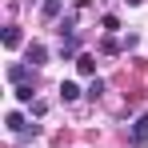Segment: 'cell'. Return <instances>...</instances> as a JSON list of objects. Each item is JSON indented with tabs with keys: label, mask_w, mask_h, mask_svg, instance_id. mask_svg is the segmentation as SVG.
<instances>
[{
	"label": "cell",
	"mask_w": 148,
	"mask_h": 148,
	"mask_svg": "<svg viewBox=\"0 0 148 148\" xmlns=\"http://www.w3.org/2000/svg\"><path fill=\"white\" fill-rule=\"evenodd\" d=\"M8 80L16 84V88H24V84H32V64H8Z\"/></svg>",
	"instance_id": "6da1fadb"
},
{
	"label": "cell",
	"mask_w": 148,
	"mask_h": 148,
	"mask_svg": "<svg viewBox=\"0 0 148 148\" xmlns=\"http://www.w3.org/2000/svg\"><path fill=\"white\" fill-rule=\"evenodd\" d=\"M128 140H132L136 148H144V144H148V112H144V116H136L132 132H128Z\"/></svg>",
	"instance_id": "7a4b0ae2"
},
{
	"label": "cell",
	"mask_w": 148,
	"mask_h": 148,
	"mask_svg": "<svg viewBox=\"0 0 148 148\" xmlns=\"http://www.w3.org/2000/svg\"><path fill=\"white\" fill-rule=\"evenodd\" d=\"M28 64H32V68H40V64H44V60H48V48H44V44H36V40H32V44H28Z\"/></svg>",
	"instance_id": "3957f363"
},
{
	"label": "cell",
	"mask_w": 148,
	"mask_h": 148,
	"mask_svg": "<svg viewBox=\"0 0 148 148\" xmlns=\"http://www.w3.org/2000/svg\"><path fill=\"white\" fill-rule=\"evenodd\" d=\"M4 124H8V132H16V136H24V132H28V124H24V116H20V112H8V116H4Z\"/></svg>",
	"instance_id": "277c9868"
},
{
	"label": "cell",
	"mask_w": 148,
	"mask_h": 148,
	"mask_svg": "<svg viewBox=\"0 0 148 148\" xmlns=\"http://www.w3.org/2000/svg\"><path fill=\"white\" fill-rule=\"evenodd\" d=\"M20 44H24L20 28H4V48H20Z\"/></svg>",
	"instance_id": "5b68a950"
},
{
	"label": "cell",
	"mask_w": 148,
	"mask_h": 148,
	"mask_svg": "<svg viewBox=\"0 0 148 148\" xmlns=\"http://www.w3.org/2000/svg\"><path fill=\"white\" fill-rule=\"evenodd\" d=\"M76 68H80V76H96V60L92 56H76Z\"/></svg>",
	"instance_id": "8992f818"
},
{
	"label": "cell",
	"mask_w": 148,
	"mask_h": 148,
	"mask_svg": "<svg viewBox=\"0 0 148 148\" xmlns=\"http://www.w3.org/2000/svg\"><path fill=\"white\" fill-rule=\"evenodd\" d=\"M60 8H64V0H44V20H56Z\"/></svg>",
	"instance_id": "52a82bcc"
},
{
	"label": "cell",
	"mask_w": 148,
	"mask_h": 148,
	"mask_svg": "<svg viewBox=\"0 0 148 148\" xmlns=\"http://www.w3.org/2000/svg\"><path fill=\"white\" fill-rule=\"evenodd\" d=\"M68 56H76V36L60 40V60H68Z\"/></svg>",
	"instance_id": "ba28073f"
},
{
	"label": "cell",
	"mask_w": 148,
	"mask_h": 148,
	"mask_svg": "<svg viewBox=\"0 0 148 148\" xmlns=\"http://www.w3.org/2000/svg\"><path fill=\"white\" fill-rule=\"evenodd\" d=\"M60 96H64V100H76V96H80V88H76L72 80H64V84H60Z\"/></svg>",
	"instance_id": "9c48e42d"
},
{
	"label": "cell",
	"mask_w": 148,
	"mask_h": 148,
	"mask_svg": "<svg viewBox=\"0 0 148 148\" xmlns=\"http://www.w3.org/2000/svg\"><path fill=\"white\" fill-rule=\"evenodd\" d=\"M100 24L108 28V32H116V28H120V20H116V16H112V12H108V16H104V20H100Z\"/></svg>",
	"instance_id": "30bf717a"
},
{
	"label": "cell",
	"mask_w": 148,
	"mask_h": 148,
	"mask_svg": "<svg viewBox=\"0 0 148 148\" xmlns=\"http://www.w3.org/2000/svg\"><path fill=\"white\" fill-rule=\"evenodd\" d=\"M16 100H24V104H28V100H32V84H24V88H16Z\"/></svg>",
	"instance_id": "8fae6325"
},
{
	"label": "cell",
	"mask_w": 148,
	"mask_h": 148,
	"mask_svg": "<svg viewBox=\"0 0 148 148\" xmlns=\"http://www.w3.org/2000/svg\"><path fill=\"white\" fill-rule=\"evenodd\" d=\"M128 4H144V0H128Z\"/></svg>",
	"instance_id": "7c38bea8"
}]
</instances>
